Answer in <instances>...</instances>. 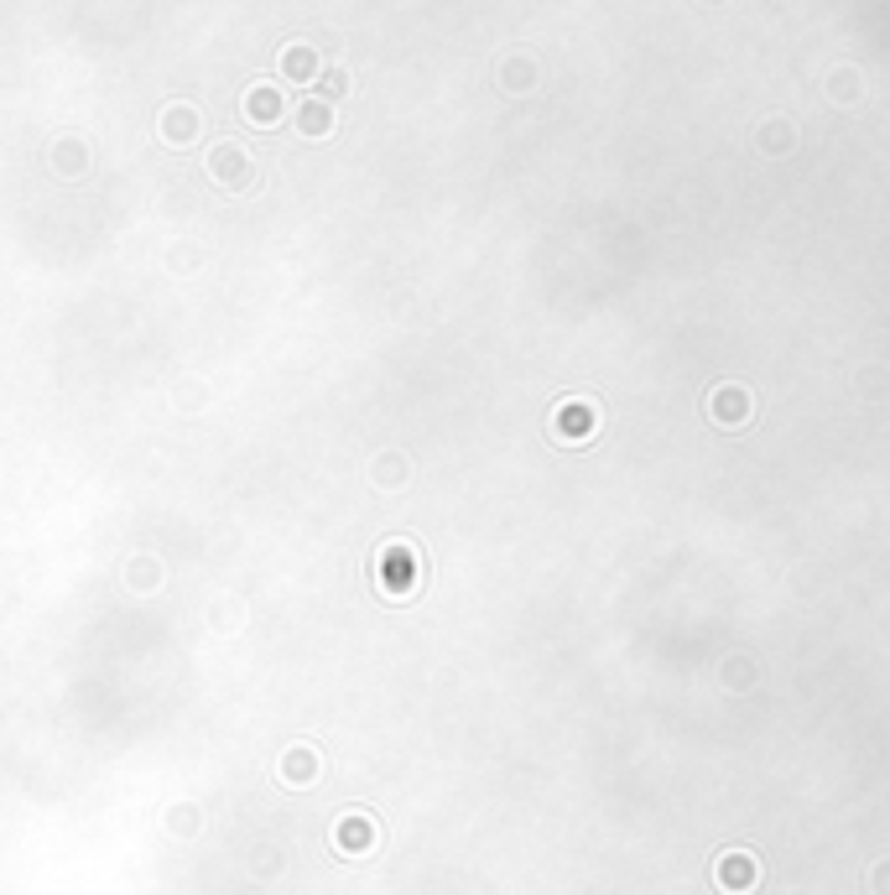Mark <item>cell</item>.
Here are the masks:
<instances>
[{
  "label": "cell",
  "mask_w": 890,
  "mask_h": 895,
  "mask_svg": "<svg viewBox=\"0 0 890 895\" xmlns=\"http://www.w3.org/2000/svg\"><path fill=\"white\" fill-rule=\"evenodd\" d=\"M245 110H256L260 120H271V115H277V100H271V89H256V94L245 100Z\"/></svg>",
  "instance_id": "7a4b0ae2"
},
{
  "label": "cell",
  "mask_w": 890,
  "mask_h": 895,
  "mask_svg": "<svg viewBox=\"0 0 890 895\" xmlns=\"http://www.w3.org/2000/svg\"><path fill=\"white\" fill-rule=\"evenodd\" d=\"M281 68H287V74H297V79H302V74H308V68H313V53H308V47H292V53H287V58H281Z\"/></svg>",
  "instance_id": "6da1fadb"
},
{
  "label": "cell",
  "mask_w": 890,
  "mask_h": 895,
  "mask_svg": "<svg viewBox=\"0 0 890 895\" xmlns=\"http://www.w3.org/2000/svg\"><path fill=\"white\" fill-rule=\"evenodd\" d=\"M302 125H308V131H323V125H329V110H323V104H308V110H302Z\"/></svg>",
  "instance_id": "3957f363"
}]
</instances>
